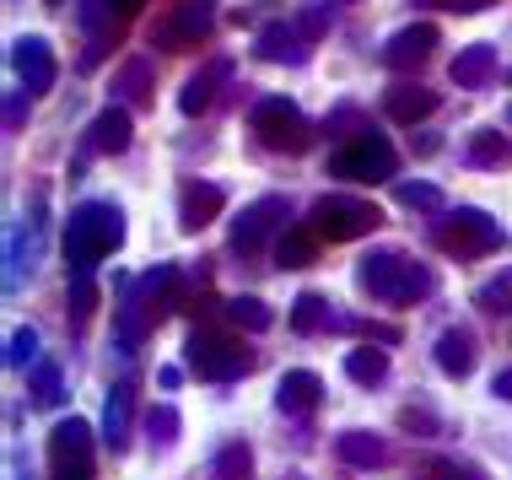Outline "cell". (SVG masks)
I'll list each match as a JSON object with an SVG mask.
<instances>
[{
	"label": "cell",
	"instance_id": "obj_1",
	"mask_svg": "<svg viewBox=\"0 0 512 480\" xmlns=\"http://www.w3.org/2000/svg\"><path fill=\"white\" fill-rule=\"evenodd\" d=\"M356 286H362L367 297H378V303H389V308H410V303H421V297L437 292V270L421 265V259H410V254H399V249H378V254L362 259Z\"/></svg>",
	"mask_w": 512,
	"mask_h": 480
},
{
	"label": "cell",
	"instance_id": "obj_2",
	"mask_svg": "<svg viewBox=\"0 0 512 480\" xmlns=\"http://www.w3.org/2000/svg\"><path fill=\"white\" fill-rule=\"evenodd\" d=\"M119 243H124L119 205L87 200V205H76L71 222H65V265H71V276H92V270H98Z\"/></svg>",
	"mask_w": 512,
	"mask_h": 480
},
{
	"label": "cell",
	"instance_id": "obj_3",
	"mask_svg": "<svg viewBox=\"0 0 512 480\" xmlns=\"http://www.w3.org/2000/svg\"><path fill=\"white\" fill-rule=\"evenodd\" d=\"M168 286H173V265H157L124 292V303H119V346L135 351L151 329L162 324V313H168Z\"/></svg>",
	"mask_w": 512,
	"mask_h": 480
},
{
	"label": "cell",
	"instance_id": "obj_4",
	"mask_svg": "<svg viewBox=\"0 0 512 480\" xmlns=\"http://www.w3.org/2000/svg\"><path fill=\"white\" fill-rule=\"evenodd\" d=\"M507 243L502 222H491L486 211H475V205H459L453 216H442L437 222V249L453 254V259H486Z\"/></svg>",
	"mask_w": 512,
	"mask_h": 480
},
{
	"label": "cell",
	"instance_id": "obj_5",
	"mask_svg": "<svg viewBox=\"0 0 512 480\" xmlns=\"http://www.w3.org/2000/svg\"><path fill=\"white\" fill-rule=\"evenodd\" d=\"M308 227H313L324 243H351V238L378 232V227H383V211H378L372 200H356V195H324V200H313Z\"/></svg>",
	"mask_w": 512,
	"mask_h": 480
},
{
	"label": "cell",
	"instance_id": "obj_6",
	"mask_svg": "<svg viewBox=\"0 0 512 480\" xmlns=\"http://www.w3.org/2000/svg\"><path fill=\"white\" fill-rule=\"evenodd\" d=\"M254 135L270 146V152H292V157H302L313 146V125H308V114H302L297 103H286V98H265L254 108Z\"/></svg>",
	"mask_w": 512,
	"mask_h": 480
},
{
	"label": "cell",
	"instance_id": "obj_7",
	"mask_svg": "<svg viewBox=\"0 0 512 480\" xmlns=\"http://www.w3.org/2000/svg\"><path fill=\"white\" fill-rule=\"evenodd\" d=\"M329 173L335 178H351V184H383V178H394L399 173V152L383 135H356L345 152H335L329 157Z\"/></svg>",
	"mask_w": 512,
	"mask_h": 480
},
{
	"label": "cell",
	"instance_id": "obj_8",
	"mask_svg": "<svg viewBox=\"0 0 512 480\" xmlns=\"http://www.w3.org/2000/svg\"><path fill=\"white\" fill-rule=\"evenodd\" d=\"M205 38H211V6H205V0H184V6H168L157 22H151V49H162V54L200 49Z\"/></svg>",
	"mask_w": 512,
	"mask_h": 480
},
{
	"label": "cell",
	"instance_id": "obj_9",
	"mask_svg": "<svg viewBox=\"0 0 512 480\" xmlns=\"http://www.w3.org/2000/svg\"><path fill=\"white\" fill-rule=\"evenodd\" d=\"M49 480H92V427L87 421H54L49 432Z\"/></svg>",
	"mask_w": 512,
	"mask_h": 480
},
{
	"label": "cell",
	"instance_id": "obj_10",
	"mask_svg": "<svg viewBox=\"0 0 512 480\" xmlns=\"http://www.w3.org/2000/svg\"><path fill=\"white\" fill-rule=\"evenodd\" d=\"M184 356H189V367H195L200 378H238V373L254 367V351H248L243 340L211 335V329H200V335L184 346Z\"/></svg>",
	"mask_w": 512,
	"mask_h": 480
},
{
	"label": "cell",
	"instance_id": "obj_11",
	"mask_svg": "<svg viewBox=\"0 0 512 480\" xmlns=\"http://www.w3.org/2000/svg\"><path fill=\"white\" fill-rule=\"evenodd\" d=\"M281 222H286V200H281V195L254 200V205L238 216V222H232V249H238V254H254Z\"/></svg>",
	"mask_w": 512,
	"mask_h": 480
},
{
	"label": "cell",
	"instance_id": "obj_12",
	"mask_svg": "<svg viewBox=\"0 0 512 480\" xmlns=\"http://www.w3.org/2000/svg\"><path fill=\"white\" fill-rule=\"evenodd\" d=\"M11 65H17L27 98L54 87V49L44 44V38H17V44H11Z\"/></svg>",
	"mask_w": 512,
	"mask_h": 480
},
{
	"label": "cell",
	"instance_id": "obj_13",
	"mask_svg": "<svg viewBox=\"0 0 512 480\" xmlns=\"http://www.w3.org/2000/svg\"><path fill=\"white\" fill-rule=\"evenodd\" d=\"M221 205H227V195H221L216 184H200V178H189V184L178 189V227H184V232L211 227L216 216H221Z\"/></svg>",
	"mask_w": 512,
	"mask_h": 480
},
{
	"label": "cell",
	"instance_id": "obj_14",
	"mask_svg": "<svg viewBox=\"0 0 512 480\" xmlns=\"http://www.w3.org/2000/svg\"><path fill=\"white\" fill-rule=\"evenodd\" d=\"M437 49V27L432 22H415L405 33L389 38V49H383V65H394V71H410V65H426Z\"/></svg>",
	"mask_w": 512,
	"mask_h": 480
},
{
	"label": "cell",
	"instance_id": "obj_15",
	"mask_svg": "<svg viewBox=\"0 0 512 480\" xmlns=\"http://www.w3.org/2000/svg\"><path fill=\"white\" fill-rule=\"evenodd\" d=\"M437 108V92L421 87V81H399V87L383 92V114L394 119V125H415V119H426Z\"/></svg>",
	"mask_w": 512,
	"mask_h": 480
},
{
	"label": "cell",
	"instance_id": "obj_16",
	"mask_svg": "<svg viewBox=\"0 0 512 480\" xmlns=\"http://www.w3.org/2000/svg\"><path fill=\"white\" fill-rule=\"evenodd\" d=\"M254 49H259V60H292V65L308 60V38H302L292 22H270L265 33L254 38Z\"/></svg>",
	"mask_w": 512,
	"mask_h": 480
},
{
	"label": "cell",
	"instance_id": "obj_17",
	"mask_svg": "<svg viewBox=\"0 0 512 480\" xmlns=\"http://www.w3.org/2000/svg\"><path fill=\"white\" fill-rule=\"evenodd\" d=\"M437 367L448 378H469V373H475V335H469V329H442V335H437Z\"/></svg>",
	"mask_w": 512,
	"mask_h": 480
},
{
	"label": "cell",
	"instance_id": "obj_18",
	"mask_svg": "<svg viewBox=\"0 0 512 480\" xmlns=\"http://www.w3.org/2000/svg\"><path fill=\"white\" fill-rule=\"evenodd\" d=\"M87 146L103 152V157H119L124 146H130V114H124V108H103V114L92 119V130H87Z\"/></svg>",
	"mask_w": 512,
	"mask_h": 480
},
{
	"label": "cell",
	"instance_id": "obj_19",
	"mask_svg": "<svg viewBox=\"0 0 512 480\" xmlns=\"http://www.w3.org/2000/svg\"><path fill=\"white\" fill-rule=\"evenodd\" d=\"M496 76V49L491 44H469L453 54V81L459 87H486V81Z\"/></svg>",
	"mask_w": 512,
	"mask_h": 480
},
{
	"label": "cell",
	"instance_id": "obj_20",
	"mask_svg": "<svg viewBox=\"0 0 512 480\" xmlns=\"http://www.w3.org/2000/svg\"><path fill=\"white\" fill-rule=\"evenodd\" d=\"M318 243H324V238H318L308 222H297V227L281 232V243H275V259H281V270H302V265H313Z\"/></svg>",
	"mask_w": 512,
	"mask_h": 480
},
{
	"label": "cell",
	"instance_id": "obj_21",
	"mask_svg": "<svg viewBox=\"0 0 512 480\" xmlns=\"http://www.w3.org/2000/svg\"><path fill=\"white\" fill-rule=\"evenodd\" d=\"M275 400H281V410H313L318 400H324V378L308 373V367H297V373H286V378H281Z\"/></svg>",
	"mask_w": 512,
	"mask_h": 480
},
{
	"label": "cell",
	"instance_id": "obj_22",
	"mask_svg": "<svg viewBox=\"0 0 512 480\" xmlns=\"http://www.w3.org/2000/svg\"><path fill=\"white\" fill-rule=\"evenodd\" d=\"M340 459L345 464H356V470H378L383 459H389V448H383V437H372V432H340Z\"/></svg>",
	"mask_w": 512,
	"mask_h": 480
},
{
	"label": "cell",
	"instance_id": "obj_23",
	"mask_svg": "<svg viewBox=\"0 0 512 480\" xmlns=\"http://www.w3.org/2000/svg\"><path fill=\"white\" fill-rule=\"evenodd\" d=\"M345 378L362 383V389L383 383V378H389V351H378V346H356V351H345Z\"/></svg>",
	"mask_w": 512,
	"mask_h": 480
},
{
	"label": "cell",
	"instance_id": "obj_24",
	"mask_svg": "<svg viewBox=\"0 0 512 480\" xmlns=\"http://www.w3.org/2000/svg\"><path fill=\"white\" fill-rule=\"evenodd\" d=\"M103 432H108V448H119L130 443V383H119L114 394H108V405H103Z\"/></svg>",
	"mask_w": 512,
	"mask_h": 480
},
{
	"label": "cell",
	"instance_id": "obj_25",
	"mask_svg": "<svg viewBox=\"0 0 512 480\" xmlns=\"http://www.w3.org/2000/svg\"><path fill=\"white\" fill-rule=\"evenodd\" d=\"M221 76H227V65H211V71L189 76L184 92H178V108H184V114H205V108L216 103V81H221Z\"/></svg>",
	"mask_w": 512,
	"mask_h": 480
},
{
	"label": "cell",
	"instance_id": "obj_26",
	"mask_svg": "<svg viewBox=\"0 0 512 480\" xmlns=\"http://www.w3.org/2000/svg\"><path fill=\"white\" fill-rule=\"evenodd\" d=\"M329 324H340V319L329 313V303L318 292H302L292 303V329H297V335H313V329H329Z\"/></svg>",
	"mask_w": 512,
	"mask_h": 480
},
{
	"label": "cell",
	"instance_id": "obj_27",
	"mask_svg": "<svg viewBox=\"0 0 512 480\" xmlns=\"http://www.w3.org/2000/svg\"><path fill=\"white\" fill-rule=\"evenodd\" d=\"M248 470H254V454H248V443H227V448L216 454L211 480H248Z\"/></svg>",
	"mask_w": 512,
	"mask_h": 480
},
{
	"label": "cell",
	"instance_id": "obj_28",
	"mask_svg": "<svg viewBox=\"0 0 512 480\" xmlns=\"http://www.w3.org/2000/svg\"><path fill=\"white\" fill-rule=\"evenodd\" d=\"M469 162H480V168H502V162H507V141L496 130H475V135H469Z\"/></svg>",
	"mask_w": 512,
	"mask_h": 480
},
{
	"label": "cell",
	"instance_id": "obj_29",
	"mask_svg": "<svg viewBox=\"0 0 512 480\" xmlns=\"http://www.w3.org/2000/svg\"><path fill=\"white\" fill-rule=\"evenodd\" d=\"M33 405H60V367L54 362H33Z\"/></svg>",
	"mask_w": 512,
	"mask_h": 480
},
{
	"label": "cell",
	"instance_id": "obj_30",
	"mask_svg": "<svg viewBox=\"0 0 512 480\" xmlns=\"http://www.w3.org/2000/svg\"><path fill=\"white\" fill-rule=\"evenodd\" d=\"M65 303H71L76 319H87V313L98 308V286H92V276H71V286H65Z\"/></svg>",
	"mask_w": 512,
	"mask_h": 480
},
{
	"label": "cell",
	"instance_id": "obj_31",
	"mask_svg": "<svg viewBox=\"0 0 512 480\" xmlns=\"http://www.w3.org/2000/svg\"><path fill=\"white\" fill-rule=\"evenodd\" d=\"M232 324H248V329H270V308L259 303V297H238V303H227Z\"/></svg>",
	"mask_w": 512,
	"mask_h": 480
},
{
	"label": "cell",
	"instance_id": "obj_32",
	"mask_svg": "<svg viewBox=\"0 0 512 480\" xmlns=\"http://www.w3.org/2000/svg\"><path fill=\"white\" fill-rule=\"evenodd\" d=\"M6 362H11V367H27V362H38V335H33V329H17V335H11V351H6Z\"/></svg>",
	"mask_w": 512,
	"mask_h": 480
},
{
	"label": "cell",
	"instance_id": "obj_33",
	"mask_svg": "<svg viewBox=\"0 0 512 480\" xmlns=\"http://www.w3.org/2000/svg\"><path fill=\"white\" fill-rule=\"evenodd\" d=\"M146 427H151V437H157V443H173V432H178V410H173V405L151 410V416H146Z\"/></svg>",
	"mask_w": 512,
	"mask_h": 480
},
{
	"label": "cell",
	"instance_id": "obj_34",
	"mask_svg": "<svg viewBox=\"0 0 512 480\" xmlns=\"http://www.w3.org/2000/svg\"><path fill=\"white\" fill-rule=\"evenodd\" d=\"M146 71H151L146 60H130V65L119 71V81L130 87V98H135V103H146V98H151V92H146Z\"/></svg>",
	"mask_w": 512,
	"mask_h": 480
},
{
	"label": "cell",
	"instance_id": "obj_35",
	"mask_svg": "<svg viewBox=\"0 0 512 480\" xmlns=\"http://www.w3.org/2000/svg\"><path fill=\"white\" fill-rule=\"evenodd\" d=\"M399 200H405V205H426V211L442 205V195H437L432 184H399Z\"/></svg>",
	"mask_w": 512,
	"mask_h": 480
},
{
	"label": "cell",
	"instance_id": "obj_36",
	"mask_svg": "<svg viewBox=\"0 0 512 480\" xmlns=\"http://www.w3.org/2000/svg\"><path fill=\"white\" fill-rule=\"evenodd\" d=\"M421 6H437V11H459V17H475V11L496 6V0H421Z\"/></svg>",
	"mask_w": 512,
	"mask_h": 480
},
{
	"label": "cell",
	"instance_id": "obj_37",
	"mask_svg": "<svg viewBox=\"0 0 512 480\" xmlns=\"http://www.w3.org/2000/svg\"><path fill=\"white\" fill-rule=\"evenodd\" d=\"M426 480H480V470H459V464H437Z\"/></svg>",
	"mask_w": 512,
	"mask_h": 480
},
{
	"label": "cell",
	"instance_id": "obj_38",
	"mask_svg": "<svg viewBox=\"0 0 512 480\" xmlns=\"http://www.w3.org/2000/svg\"><path fill=\"white\" fill-rule=\"evenodd\" d=\"M141 6H146V0H108V11H114L119 22H130L135 11H141Z\"/></svg>",
	"mask_w": 512,
	"mask_h": 480
},
{
	"label": "cell",
	"instance_id": "obj_39",
	"mask_svg": "<svg viewBox=\"0 0 512 480\" xmlns=\"http://www.w3.org/2000/svg\"><path fill=\"white\" fill-rule=\"evenodd\" d=\"M399 421H405L410 432H432V416H426V410H405V416H399Z\"/></svg>",
	"mask_w": 512,
	"mask_h": 480
},
{
	"label": "cell",
	"instance_id": "obj_40",
	"mask_svg": "<svg viewBox=\"0 0 512 480\" xmlns=\"http://www.w3.org/2000/svg\"><path fill=\"white\" fill-rule=\"evenodd\" d=\"M496 394H502V400L512 405V367H502V373H496V383H491Z\"/></svg>",
	"mask_w": 512,
	"mask_h": 480
},
{
	"label": "cell",
	"instance_id": "obj_41",
	"mask_svg": "<svg viewBox=\"0 0 512 480\" xmlns=\"http://www.w3.org/2000/svg\"><path fill=\"white\" fill-rule=\"evenodd\" d=\"M507 119H512V114H507Z\"/></svg>",
	"mask_w": 512,
	"mask_h": 480
}]
</instances>
